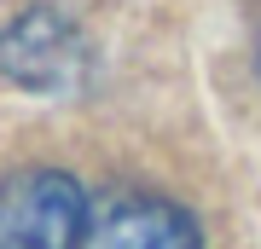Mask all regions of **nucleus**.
Listing matches in <instances>:
<instances>
[{
  "label": "nucleus",
  "instance_id": "f257e3e1",
  "mask_svg": "<svg viewBox=\"0 0 261 249\" xmlns=\"http://www.w3.org/2000/svg\"><path fill=\"white\" fill-rule=\"evenodd\" d=\"M87 232V197L70 174L18 168L0 180V249H82Z\"/></svg>",
  "mask_w": 261,
  "mask_h": 249
},
{
  "label": "nucleus",
  "instance_id": "f03ea898",
  "mask_svg": "<svg viewBox=\"0 0 261 249\" xmlns=\"http://www.w3.org/2000/svg\"><path fill=\"white\" fill-rule=\"evenodd\" d=\"M82 58H87L82 29L53 0L18 12L0 29V75H12L18 87H64L82 75Z\"/></svg>",
  "mask_w": 261,
  "mask_h": 249
},
{
  "label": "nucleus",
  "instance_id": "7ed1b4c3",
  "mask_svg": "<svg viewBox=\"0 0 261 249\" xmlns=\"http://www.w3.org/2000/svg\"><path fill=\"white\" fill-rule=\"evenodd\" d=\"M82 249H203V232L180 203L163 197H122L93 220Z\"/></svg>",
  "mask_w": 261,
  "mask_h": 249
},
{
  "label": "nucleus",
  "instance_id": "20e7f679",
  "mask_svg": "<svg viewBox=\"0 0 261 249\" xmlns=\"http://www.w3.org/2000/svg\"><path fill=\"white\" fill-rule=\"evenodd\" d=\"M255 75H261V41H255Z\"/></svg>",
  "mask_w": 261,
  "mask_h": 249
}]
</instances>
